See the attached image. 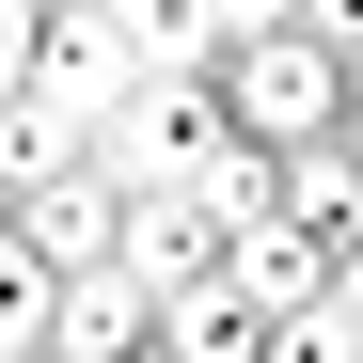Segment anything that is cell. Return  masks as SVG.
I'll return each mask as SVG.
<instances>
[{"instance_id": "1", "label": "cell", "mask_w": 363, "mask_h": 363, "mask_svg": "<svg viewBox=\"0 0 363 363\" xmlns=\"http://www.w3.org/2000/svg\"><path fill=\"white\" fill-rule=\"evenodd\" d=\"M206 79H221V127H237V143H269V158L363 111V64H347V48H316V32H284V16H269V32H237Z\"/></svg>"}, {"instance_id": "2", "label": "cell", "mask_w": 363, "mask_h": 363, "mask_svg": "<svg viewBox=\"0 0 363 363\" xmlns=\"http://www.w3.org/2000/svg\"><path fill=\"white\" fill-rule=\"evenodd\" d=\"M206 143H221V79L206 64H143L127 95H111V127H95V158L127 174V190H190Z\"/></svg>"}, {"instance_id": "3", "label": "cell", "mask_w": 363, "mask_h": 363, "mask_svg": "<svg viewBox=\"0 0 363 363\" xmlns=\"http://www.w3.org/2000/svg\"><path fill=\"white\" fill-rule=\"evenodd\" d=\"M347 269H363V253H347V237H316L284 190H269L253 221H221V284L253 300V316H300V300H316V284H347Z\"/></svg>"}, {"instance_id": "4", "label": "cell", "mask_w": 363, "mask_h": 363, "mask_svg": "<svg viewBox=\"0 0 363 363\" xmlns=\"http://www.w3.org/2000/svg\"><path fill=\"white\" fill-rule=\"evenodd\" d=\"M16 237L48 269H111V237H127V174L79 158V174H48V190H16Z\"/></svg>"}, {"instance_id": "5", "label": "cell", "mask_w": 363, "mask_h": 363, "mask_svg": "<svg viewBox=\"0 0 363 363\" xmlns=\"http://www.w3.org/2000/svg\"><path fill=\"white\" fill-rule=\"evenodd\" d=\"M143 347H174V363H253L269 316H253L221 269H190V284H158V300H143Z\"/></svg>"}, {"instance_id": "6", "label": "cell", "mask_w": 363, "mask_h": 363, "mask_svg": "<svg viewBox=\"0 0 363 363\" xmlns=\"http://www.w3.org/2000/svg\"><path fill=\"white\" fill-rule=\"evenodd\" d=\"M269 190L316 221V237H347V253H363V111H347V127H316V143H284Z\"/></svg>"}, {"instance_id": "7", "label": "cell", "mask_w": 363, "mask_h": 363, "mask_svg": "<svg viewBox=\"0 0 363 363\" xmlns=\"http://www.w3.org/2000/svg\"><path fill=\"white\" fill-rule=\"evenodd\" d=\"M111 269H143V300H158V284L221 269V221H206L190 190H127V237H111Z\"/></svg>"}, {"instance_id": "8", "label": "cell", "mask_w": 363, "mask_h": 363, "mask_svg": "<svg viewBox=\"0 0 363 363\" xmlns=\"http://www.w3.org/2000/svg\"><path fill=\"white\" fill-rule=\"evenodd\" d=\"M127 347H143V269H64L48 363H127Z\"/></svg>"}, {"instance_id": "9", "label": "cell", "mask_w": 363, "mask_h": 363, "mask_svg": "<svg viewBox=\"0 0 363 363\" xmlns=\"http://www.w3.org/2000/svg\"><path fill=\"white\" fill-rule=\"evenodd\" d=\"M79 158H95V127H79L48 79H16V95H0V190H48V174H79Z\"/></svg>"}, {"instance_id": "10", "label": "cell", "mask_w": 363, "mask_h": 363, "mask_svg": "<svg viewBox=\"0 0 363 363\" xmlns=\"http://www.w3.org/2000/svg\"><path fill=\"white\" fill-rule=\"evenodd\" d=\"M48 316H64V269L0 221V363H48Z\"/></svg>"}, {"instance_id": "11", "label": "cell", "mask_w": 363, "mask_h": 363, "mask_svg": "<svg viewBox=\"0 0 363 363\" xmlns=\"http://www.w3.org/2000/svg\"><path fill=\"white\" fill-rule=\"evenodd\" d=\"M127 64H221V0H111Z\"/></svg>"}, {"instance_id": "12", "label": "cell", "mask_w": 363, "mask_h": 363, "mask_svg": "<svg viewBox=\"0 0 363 363\" xmlns=\"http://www.w3.org/2000/svg\"><path fill=\"white\" fill-rule=\"evenodd\" d=\"M32 48H48V0H0V95L32 79Z\"/></svg>"}, {"instance_id": "13", "label": "cell", "mask_w": 363, "mask_h": 363, "mask_svg": "<svg viewBox=\"0 0 363 363\" xmlns=\"http://www.w3.org/2000/svg\"><path fill=\"white\" fill-rule=\"evenodd\" d=\"M269 16H284V0H221V48H237V32H269Z\"/></svg>"}, {"instance_id": "14", "label": "cell", "mask_w": 363, "mask_h": 363, "mask_svg": "<svg viewBox=\"0 0 363 363\" xmlns=\"http://www.w3.org/2000/svg\"><path fill=\"white\" fill-rule=\"evenodd\" d=\"M0 221H16V190H0Z\"/></svg>"}]
</instances>
